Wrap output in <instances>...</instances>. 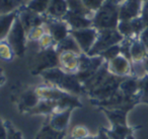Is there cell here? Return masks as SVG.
<instances>
[{"label":"cell","mask_w":148,"mask_h":139,"mask_svg":"<svg viewBox=\"0 0 148 139\" xmlns=\"http://www.w3.org/2000/svg\"><path fill=\"white\" fill-rule=\"evenodd\" d=\"M41 76L45 80V83L56 86L66 92L77 96L80 94H86L83 84L79 81L76 74L67 73L60 67L46 70L41 74Z\"/></svg>","instance_id":"1"},{"label":"cell","mask_w":148,"mask_h":139,"mask_svg":"<svg viewBox=\"0 0 148 139\" xmlns=\"http://www.w3.org/2000/svg\"><path fill=\"white\" fill-rule=\"evenodd\" d=\"M120 2L114 0H105L101 7L95 12L92 27L97 31L117 29L120 21Z\"/></svg>","instance_id":"2"},{"label":"cell","mask_w":148,"mask_h":139,"mask_svg":"<svg viewBox=\"0 0 148 139\" xmlns=\"http://www.w3.org/2000/svg\"><path fill=\"white\" fill-rule=\"evenodd\" d=\"M59 67V53L55 47L46 50H39L34 58L32 73L41 75L46 70Z\"/></svg>","instance_id":"3"},{"label":"cell","mask_w":148,"mask_h":139,"mask_svg":"<svg viewBox=\"0 0 148 139\" xmlns=\"http://www.w3.org/2000/svg\"><path fill=\"white\" fill-rule=\"evenodd\" d=\"M124 37L119 33L117 29L111 30H101L97 34V41L90 49L87 55L99 56L101 53L106 51L109 48L120 44L123 41Z\"/></svg>","instance_id":"4"},{"label":"cell","mask_w":148,"mask_h":139,"mask_svg":"<svg viewBox=\"0 0 148 139\" xmlns=\"http://www.w3.org/2000/svg\"><path fill=\"white\" fill-rule=\"evenodd\" d=\"M6 41L12 47L13 51L17 57H23L25 55V49H27V32H25L23 25H21L18 17H16V19L13 21L12 27H11L10 31L6 37Z\"/></svg>","instance_id":"5"},{"label":"cell","mask_w":148,"mask_h":139,"mask_svg":"<svg viewBox=\"0 0 148 139\" xmlns=\"http://www.w3.org/2000/svg\"><path fill=\"white\" fill-rule=\"evenodd\" d=\"M105 59L101 56H89L81 53L79 57V69L76 76L81 83H85L105 63Z\"/></svg>","instance_id":"6"},{"label":"cell","mask_w":148,"mask_h":139,"mask_svg":"<svg viewBox=\"0 0 148 139\" xmlns=\"http://www.w3.org/2000/svg\"><path fill=\"white\" fill-rule=\"evenodd\" d=\"M124 77L114 75L110 73L109 76L103 80V82L99 85L97 88L89 92L87 96H89L90 100H103L106 98L113 96L115 92L120 89V84L123 81Z\"/></svg>","instance_id":"7"},{"label":"cell","mask_w":148,"mask_h":139,"mask_svg":"<svg viewBox=\"0 0 148 139\" xmlns=\"http://www.w3.org/2000/svg\"><path fill=\"white\" fill-rule=\"evenodd\" d=\"M97 34H99V31L93 27L70 31V35H72V37L76 40L81 51L84 54H88L92 46L95 45L97 38Z\"/></svg>","instance_id":"8"},{"label":"cell","mask_w":148,"mask_h":139,"mask_svg":"<svg viewBox=\"0 0 148 139\" xmlns=\"http://www.w3.org/2000/svg\"><path fill=\"white\" fill-rule=\"evenodd\" d=\"M45 25L47 32L54 38L56 43H59L70 35V28L63 19H55L45 15Z\"/></svg>","instance_id":"9"},{"label":"cell","mask_w":148,"mask_h":139,"mask_svg":"<svg viewBox=\"0 0 148 139\" xmlns=\"http://www.w3.org/2000/svg\"><path fill=\"white\" fill-rule=\"evenodd\" d=\"M17 17L27 33L33 28L43 25L45 23V14H40V13L27 8V5L19 9Z\"/></svg>","instance_id":"10"},{"label":"cell","mask_w":148,"mask_h":139,"mask_svg":"<svg viewBox=\"0 0 148 139\" xmlns=\"http://www.w3.org/2000/svg\"><path fill=\"white\" fill-rule=\"evenodd\" d=\"M40 100L37 94L36 87H29L27 89L23 90L18 94L16 100L17 108L21 113H27L29 114L38 104Z\"/></svg>","instance_id":"11"},{"label":"cell","mask_w":148,"mask_h":139,"mask_svg":"<svg viewBox=\"0 0 148 139\" xmlns=\"http://www.w3.org/2000/svg\"><path fill=\"white\" fill-rule=\"evenodd\" d=\"M143 4L138 0H122L120 2V21H131L140 17Z\"/></svg>","instance_id":"12"},{"label":"cell","mask_w":148,"mask_h":139,"mask_svg":"<svg viewBox=\"0 0 148 139\" xmlns=\"http://www.w3.org/2000/svg\"><path fill=\"white\" fill-rule=\"evenodd\" d=\"M108 67H109L110 73L120 77H126L131 75L132 62L125 56L120 54L119 56L108 62Z\"/></svg>","instance_id":"13"},{"label":"cell","mask_w":148,"mask_h":139,"mask_svg":"<svg viewBox=\"0 0 148 139\" xmlns=\"http://www.w3.org/2000/svg\"><path fill=\"white\" fill-rule=\"evenodd\" d=\"M80 54L75 52L65 51L59 53V67L67 73H77L79 69Z\"/></svg>","instance_id":"14"},{"label":"cell","mask_w":148,"mask_h":139,"mask_svg":"<svg viewBox=\"0 0 148 139\" xmlns=\"http://www.w3.org/2000/svg\"><path fill=\"white\" fill-rule=\"evenodd\" d=\"M72 111H73V109L58 111V112L52 114L51 116L47 117V120L54 129L58 131H66L68 128V125H69Z\"/></svg>","instance_id":"15"},{"label":"cell","mask_w":148,"mask_h":139,"mask_svg":"<svg viewBox=\"0 0 148 139\" xmlns=\"http://www.w3.org/2000/svg\"><path fill=\"white\" fill-rule=\"evenodd\" d=\"M63 21L67 23L70 30H81L92 27V19L77 14L69 10L63 17Z\"/></svg>","instance_id":"16"},{"label":"cell","mask_w":148,"mask_h":139,"mask_svg":"<svg viewBox=\"0 0 148 139\" xmlns=\"http://www.w3.org/2000/svg\"><path fill=\"white\" fill-rule=\"evenodd\" d=\"M109 74H110V71H109V67H108V62H105V63L101 65V67L99 68L85 83H83V87H84L86 94H88L89 92L93 90L95 88H97L99 85H101L103 82V80L109 76Z\"/></svg>","instance_id":"17"},{"label":"cell","mask_w":148,"mask_h":139,"mask_svg":"<svg viewBox=\"0 0 148 139\" xmlns=\"http://www.w3.org/2000/svg\"><path fill=\"white\" fill-rule=\"evenodd\" d=\"M68 12L67 0H51L45 15L55 19H63Z\"/></svg>","instance_id":"18"},{"label":"cell","mask_w":148,"mask_h":139,"mask_svg":"<svg viewBox=\"0 0 148 139\" xmlns=\"http://www.w3.org/2000/svg\"><path fill=\"white\" fill-rule=\"evenodd\" d=\"M101 110L105 113L107 118L110 120L112 126H122L127 124V116L129 110L126 109H105L101 108Z\"/></svg>","instance_id":"19"},{"label":"cell","mask_w":148,"mask_h":139,"mask_svg":"<svg viewBox=\"0 0 148 139\" xmlns=\"http://www.w3.org/2000/svg\"><path fill=\"white\" fill-rule=\"evenodd\" d=\"M120 90L127 96H140V84L139 78L135 76H126L120 84Z\"/></svg>","instance_id":"20"},{"label":"cell","mask_w":148,"mask_h":139,"mask_svg":"<svg viewBox=\"0 0 148 139\" xmlns=\"http://www.w3.org/2000/svg\"><path fill=\"white\" fill-rule=\"evenodd\" d=\"M65 137L66 131H58L54 129L47 120L38 131L35 139H65Z\"/></svg>","instance_id":"21"},{"label":"cell","mask_w":148,"mask_h":139,"mask_svg":"<svg viewBox=\"0 0 148 139\" xmlns=\"http://www.w3.org/2000/svg\"><path fill=\"white\" fill-rule=\"evenodd\" d=\"M58 105L54 100H40L39 104L29 113L31 115H44V116H51L55 112H58Z\"/></svg>","instance_id":"22"},{"label":"cell","mask_w":148,"mask_h":139,"mask_svg":"<svg viewBox=\"0 0 148 139\" xmlns=\"http://www.w3.org/2000/svg\"><path fill=\"white\" fill-rule=\"evenodd\" d=\"M148 57L147 48L139 38H135L131 46V62H143Z\"/></svg>","instance_id":"23"},{"label":"cell","mask_w":148,"mask_h":139,"mask_svg":"<svg viewBox=\"0 0 148 139\" xmlns=\"http://www.w3.org/2000/svg\"><path fill=\"white\" fill-rule=\"evenodd\" d=\"M18 10L9 14H0V41L5 40L10 31L14 19H16Z\"/></svg>","instance_id":"24"},{"label":"cell","mask_w":148,"mask_h":139,"mask_svg":"<svg viewBox=\"0 0 148 139\" xmlns=\"http://www.w3.org/2000/svg\"><path fill=\"white\" fill-rule=\"evenodd\" d=\"M133 131L134 128L129 127L128 125L112 126L111 129H106V132L110 139H128L130 135L133 134Z\"/></svg>","instance_id":"25"},{"label":"cell","mask_w":148,"mask_h":139,"mask_svg":"<svg viewBox=\"0 0 148 139\" xmlns=\"http://www.w3.org/2000/svg\"><path fill=\"white\" fill-rule=\"evenodd\" d=\"M55 48L58 53H61V52H65V51L75 52V53H77V54L82 53L80 47H79V45L77 44L76 40L72 37V35L67 36L64 40H62L61 42L56 44Z\"/></svg>","instance_id":"26"},{"label":"cell","mask_w":148,"mask_h":139,"mask_svg":"<svg viewBox=\"0 0 148 139\" xmlns=\"http://www.w3.org/2000/svg\"><path fill=\"white\" fill-rule=\"evenodd\" d=\"M29 0H0V14H9L27 5Z\"/></svg>","instance_id":"27"},{"label":"cell","mask_w":148,"mask_h":139,"mask_svg":"<svg viewBox=\"0 0 148 139\" xmlns=\"http://www.w3.org/2000/svg\"><path fill=\"white\" fill-rule=\"evenodd\" d=\"M67 4L69 11H72V12L77 13V14L80 15H84V17H90V19L93 17L95 12L87 9L81 0H67Z\"/></svg>","instance_id":"28"},{"label":"cell","mask_w":148,"mask_h":139,"mask_svg":"<svg viewBox=\"0 0 148 139\" xmlns=\"http://www.w3.org/2000/svg\"><path fill=\"white\" fill-rule=\"evenodd\" d=\"M14 56L16 55H15L12 47L6 41V39L0 41V60L5 62H10L13 60Z\"/></svg>","instance_id":"29"},{"label":"cell","mask_w":148,"mask_h":139,"mask_svg":"<svg viewBox=\"0 0 148 139\" xmlns=\"http://www.w3.org/2000/svg\"><path fill=\"white\" fill-rule=\"evenodd\" d=\"M51 0H29L27 3V7L40 14H45Z\"/></svg>","instance_id":"30"},{"label":"cell","mask_w":148,"mask_h":139,"mask_svg":"<svg viewBox=\"0 0 148 139\" xmlns=\"http://www.w3.org/2000/svg\"><path fill=\"white\" fill-rule=\"evenodd\" d=\"M117 30L124 38H137L134 33L131 21H120Z\"/></svg>","instance_id":"31"},{"label":"cell","mask_w":148,"mask_h":139,"mask_svg":"<svg viewBox=\"0 0 148 139\" xmlns=\"http://www.w3.org/2000/svg\"><path fill=\"white\" fill-rule=\"evenodd\" d=\"M47 33L45 25H39V27H35L31 29L27 33V42H32V43H38L42 37Z\"/></svg>","instance_id":"32"},{"label":"cell","mask_w":148,"mask_h":139,"mask_svg":"<svg viewBox=\"0 0 148 139\" xmlns=\"http://www.w3.org/2000/svg\"><path fill=\"white\" fill-rule=\"evenodd\" d=\"M90 136L89 130L84 125H76L70 131L69 138L70 139H84L86 137Z\"/></svg>","instance_id":"33"},{"label":"cell","mask_w":148,"mask_h":139,"mask_svg":"<svg viewBox=\"0 0 148 139\" xmlns=\"http://www.w3.org/2000/svg\"><path fill=\"white\" fill-rule=\"evenodd\" d=\"M37 44H38V47H39V50H46V49H50V48L55 47L57 43H56V41L54 40V38L47 32V33L40 39V41L38 42Z\"/></svg>","instance_id":"34"},{"label":"cell","mask_w":148,"mask_h":139,"mask_svg":"<svg viewBox=\"0 0 148 139\" xmlns=\"http://www.w3.org/2000/svg\"><path fill=\"white\" fill-rule=\"evenodd\" d=\"M140 84V103H146L148 104V75L139 79Z\"/></svg>","instance_id":"35"},{"label":"cell","mask_w":148,"mask_h":139,"mask_svg":"<svg viewBox=\"0 0 148 139\" xmlns=\"http://www.w3.org/2000/svg\"><path fill=\"white\" fill-rule=\"evenodd\" d=\"M120 54H121V49H120V44H118V45H115V46H113V47L107 49L106 51H103V53L99 54V56H101V57L105 59L106 62H109V61H111L112 59L116 58L117 56H119Z\"/></svg>","instance_id":"36"},{"label":"cell","mask_w":148,"mask_h":139,"mask_svg":"<svg viewBox=\"0 0 148 139\" xmlns=\"http://www.w3.org/2000/svg\"><path fill=\"white\" fill-rule=\"evenodd\" d=\"M135 38H124L123 41L120 43V49H121V55L125 56L126 58L131 61V46L133 40Z\"/></svg>","instance_id":"37"},{"label":"cell","mask_w":148,"mask_h":139,"mask_svg":"<svg viewBox=\"0 0 148 139\" xmlns=\"http://www.w3.org/2000/svg\"><path fill=\"white\" fill-rule=\"evenodd\" d=\"M5 126H6L7 136L6 139H23L21 132L14 127V125L10 121H5Z\"/></svg>","instance_id":"38"},{"label":"cell","mask_w":148,"mask_h":139,"mask_svg":"<svg viewBox=\"0 0 148 139\" xmlns=\"http://www.w3.org/2000/svg\"><path fill=\"white\" fill-rule=\"evenodd\" d=\"M81 1L85 5V7L92 12H95L105 2V0H81Z\"/></svg>","instance_id":"39"},{"label":"cell","mask_w":148,"mask_h":139,"mask_svg":"<svg viewBox=\"0 0 148 139\" xmlns=\"http://www.w3.org/2000/svg\"><path fill=\"white\" fill-rule=\"evenodd\" d=\"M84 139H110V137L108 136L107 132H106V129L101 128V129H99L97 136H88Z\"/></svg>","instance_id":"40"},{"label":"cell","mask_w":148,"mask_h":139,"mask_svg":"<svg viewBox=\"0 0 148 139\" xmlns=\"http://www.w3.org/2000/svg\"><path fill=\"white\" fill-rule=\"evenodd\" d=\"M138 38H139V40L143 43V45L145 46L148 50V27L145 28V29L142 31V33L140 34V36Z\"/></svg>","instance_id":"41"},{"label":"cell","mask_w":148,"mask_h":139,"mask_svg":"<svg viewBox=\"0 0 148 139\" xmlns=\"http://www.w3.org/2000/svg\"><path fill=\"white\" fill-rule=\"evenodd\" d=\"M7 136V131L6 126H5V121L2 120V118L0 117V139H6Z\"/></svg>","instance_id":"42"},{"label":"cell","mask_w":148,"mask_h":139,"mask_svg":"<svg viewBox=\"0 0 148 139\" xmlns=\"http://www.w3.org/2000/svg\"><path fill=\"white\" fill-rule=\"evenodd\" d=\"M143 64H144V68H145L146 73H147V75H148V57L143 61Z\"/></svg>","instance_id":"43"},{"label":"cell","mask_w":148,"mask_h":139,"mask_svg":"<svg viewBox=\"0 0 148 139\" xmlns=\"http://www.w3.org/2000/svg\"><path fill=\"white\" fill-rule=\"evenodd\" d=\"M138 1H140V2H145V1H146V0H138Z\"/></svg>","instance_id":"44"},{"label":"cell","mask_w":148,"mask_h":139,"mask_svg":"<svg viewBox=\"0 0 148 139\" xmlns=\"http://www.w3.org/2000/svg\"><path fill=\"white\" fill-rule=\"evenodd\" d=\"M114 1H118V2H119V0H114Z\"/></svg>","instance_id":"45"},{"label":"cell","mask_w":148,"mask_h":139,"mask_svg":"<svg viewBox=\"0 0 148 139\" xmlns=\"http://www.w3.org/2000/svg\"><path fill=\"white\" fill-rule=\"evenodd\" d=\"M146 1H147V2H148V0H146Z\"/></svg>","instance_id":"46"},{"label":"cell","mask_w":148,"mask_h":139,"mask_svg":"<svg viewBox=\"0 0 148 139\" xmlns=\"http://www.w3.org/2000/svg\"><path fill=\"white\" fill-rule=\"evenodd\" d=\"M147 51H148V50H147Z\"/></svg>","instance_id":"47"},{"label":"cell","mask_w":148,"mask_h":139,"mask_svg":"<svg viewBox=\"0 0 148 139\" xmlns=\"http://www.w3.org/2000/svg\"></svg>","instance_id":"48"}]
</instances>
